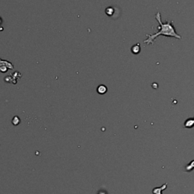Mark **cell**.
I'll list each match as a JSON object with an SVG mask.
<instances>
[{
    "label": "cell",
    "mask_w": 194,
    "mask_h": 194,
    "mask_svg": "<svg viewBox=\"0 0 194 194\" xmlns=\"http://www.w3.org/2000/svg\"><path fill=\"white\" fill-rule=\"evenodd\" d=\"M155 19L159 24V27H158L159 31L155 34H147V39H145L143 41V43H146L147 45L153 44L154 41L155 40V39L159 36H168V37H173L176 38V39H181L182 36H180L179 34L177 33V31L174 29V25H173V21H167L166 23H163L162 21V18H161L160 12H157L156 15H155Z\"/></svg>",
    "instance_id": "6da1fadb"
},
{
    "label": "cell",
    "mask_w": 194,
    "mask_h": 194,
    "mask_svg": "<svg viewBox=\"0 0 194 194\" xmlns=\"http://www.w3.org/2000/svg\"><path fill=\"white\" fill-rule=\"evenodd\" d=\"M184 127L186 128H193L194 127V117L189 118L185 121Z\"/></svg>",
    "instance_id": "7a4b0ae2"
},
{
    "label": "cell",
    "mask_w": 194,
    "mask_h": 194,
    "mask_svg": "<svg viewBox=\"0 0 194 194\" xmlns=\"http://www.w3.org/2000/svg\"><path fill=\"white\" fill-rule=\"evenodd\" d=\"M168 183H166L165 184L163 185L162 187H155L152 190V193L153 194H162V190H165L166 187H167Z\"/></svg>",
    "instance_id": "3957f363"
},
{
    "label": "cell",
    "mask_w": 194,
    "mask_h": 194,
    "mask_svg": "<svg viewBox=\"0 0 194 194\" xmlns=\"http://www.w3.org/2000/svg\"><path fill=\"white\" fill-rule=\"evenodd\" d=\"M131 51H132V53H133V54H138V53H140V46L139 43H137V44L134 45V46H132V48H131Z\"/></svg>",
    "instance_id": "277c9868"
},
{
    "label": "cell",
    "mask_w": 194,
    "mask_h": 194,
    "mask_svg": "<svg viewBox=\"0 0 194 194\" xmlns=\"http://www.w3.org/2000/svg\"><path fill=\"white\" fill-rule=\"evenodd\" d=\"M97 91L99 94H104L107 92V87L104 85H100V86H98V89H97Z\"/></svg>",
    "instance_id": "5b68a950"
},
{
    "label": "cell",
    "mask_w": 194,
    "mask_h": 194,
    "mask_svg": "<svg viewBox=\"0 0 194 194\" xmlns=\"http://www.w3.org/2000/svg\"><path fill=\"white\" fill-rule=\"evenodd\" d=\"M114 11H115V9H114L113 7H109V8H107L106 10H105V13H106L109 16H112V15H113Z\"/></svg>",
    "instance_id": "8992f818"
},
{
    "label": "cell",
    "mask_w": 194,
    "mask_h": 194,
    "mask_svg": "<svg viewBox=\"0 0 194 194\" xmlns=\"http://www.w3.org/2000/svg\"><path fill=\"white\" fill-rule=\"evenodd\" d=\"M19 123H20V118L18 117V116H15V117L13 118V119H12V124H14V125H18Z\"/></svg>",
    "instance_id": "52a82bcc"
},
{
    "label": "cell",
    "mask_w": 194,
    "mask_h": 194,
    "mask_svg": "<svg viewBox=\"0 0 194 194\" xmlns=\"http://www.w3.org/2000/svg\"><path fill=\"white\" fill-rule=\"evenodd\" d=\"M98 194H108V193H107V192L105 191V190H99V191L98 192Z\"/></svg>",
    "instance_id": "ba28073f"
},
{
    "label": "cell",
    "mask_w": 194,
    "mask_h": 194,
    "mask_svg": "<svg viewBox=\"0 0 194 194\" xmlns=\"http://www.w3.org/2000/svg\"><path fill=\"white\" fill-rule=\"evenodd\" d=\"M2 18H0V24H2Z\"/></svg>",
    "instance_id": "9c48e42d"
}]
</instances>
